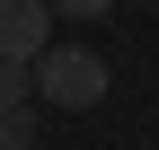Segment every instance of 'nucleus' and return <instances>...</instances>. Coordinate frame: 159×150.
I'll list each match as a JSON object with an SVG mask.
<instances>
[{"mask_svg": "<svg viewBox=\"0 0 159 150\" xmlns=\"http://www.w3.org/2000/svg\"><path fill=\"white\" fill-rule=\"evenodd\" d=\"M115 0H53V18H106Z\"/></svg>", "mask_w": 159, "mask_h": 150, "instance_id": "obj_5", "label": "nucleus"}, {"mask_svg": "<svg viewBox=\"0 0 159 150\" xmlns=\"http://www.w3.org/2000/svg\"><path fill=\"white\" fill-rule=\"evenodd\" d=\"M0 106H35V71L27 62H0Z\"/></svg>", "mask_w": 159, "mask_h": 150, "instance_id": "obj_3", "label": "nucleus"}, {"mask_svg": "<svg viewBox=\"0 0 159 150\" xmlns=\"http://www.w3.org/2000/svg\"><path fill=\"white\" fill-rule=\"evenodd\" d=\"M35 97L62 106V115H89V106L106 97V53H89V44H53L44 62H35Z\"/></svg>", "mask_w": 159, "mask_h": 150, "instance_id": "obj_1", "label": "nucleus"}, {"mask_svg": "<svg viewBox=\"0 0 159 150\" xmlns=\"http://www.w3.org/2000/svg\"><path fill=\"white\" fill-rule=\"evenodd\" d=\"M53 53V0H0V62H44Z\"/></svg>", "mask_w": 159, "mask_h": 150, "instance_id": "obj_2", "label": "nucleus"}, {"mask_svg": "<svg viewBox=\"0 0 159 150\" xmlns=\"http://www.w3.org/2000/svg\"><path fill=\"white\" fill-rule=\"evenodd\" d=\"M35 141V106H0V150H27Z\"/></svg>", "mask_w": 159, "mask_h": 150, "instance_id": "obj_4", "label": "nucleus"}]
</instances>
